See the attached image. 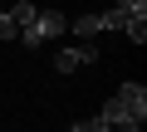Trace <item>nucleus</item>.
Returning <instances> with one entry per match:
<instances>
[{
	"label": "nucleus",
	"instance_id": "nucleus-4",
	"mask_svg": "<svg viewBox=\"0 0 147 132\" xmlns=\"http://www.w3.org/2000/svg\"><path fill=\"white\" fill-rule=\"evenodd\" d=\"M34 15H39V5H30V0H20V5H10V10H5V20L15 25V34H20V29H25Z\"/></svg>",
	"mask_w": 147,
	"mask_h": 132
},
{
	"label": "nucleus",
	"instance_id": "nucleus-7",
	"mask_svg": "<svg viewBox=\"0 0 147 132\" xmlns=\"http://www.w3.org/2000/svg\"><path fill=\"white\" fill-rule=\"evenodd\" d=\"M118 10H123V15H142V20H147V0H118Z\"/></svg>",
	"mask_w": 147,
	"mask_h": 132
},
{
	"label": "nucleus",
	"instance_id": "nucleus-8",
	"mask_svg": "<svg viewBox=\"0 0 147 132\" xmlns=\"http://www.w3.org/2000/svg\"><path fill=\"white\" fill-rule=\"evenodd\" d=\"M88 132H113V127H103L98 117H88Z\"/></svg>",
	"mask_w": 147,
	"mask_h": 132
},
{
	"label": "nucleus",
	"instance_id": "nucleus-2",
	"mask_svg": "<svg viewBox=\"0 0 147 132\" xmlns=\"http://www.w3.org/2000/svg\"><path fill=\"white\" fill-rule=\"evenodd\" d=\"M88 64H98V49L93 44H69V49L54 54V69L59 74H79V69H88Z\"/></svg>",
	"mask_w": 147,
	"mask_h": 132
},
{
	"label": "nucleus",
	"instance_id": "nucleus-5",
	"mask_svg": "<svg viewBox=\"0 0 147 132\" xmlns=\"http://www.w3.org/2000/svg\"><path fill=\"white\" fill-rule=\"evenodd\" d=\"M69 29L79 34V39H93V34H103V10H98V15H84V20H74Z\"/></svg>",
	"mask_w": 147,
	"mask_h": 132
},
{
	"label": "nucleus",
	"instance_id": "nucleus-9",
	"mask_svg": "<svg viewBox=\"0 0 147 132\" xmlns=\"http://www.w3.org/2000/svg\"><path fill=\"white\" fill-rule=\"evenodd\" d=\"M69 132H88V122H74V127H69Z\"/></svg>",
	"mask_w": 147,
	"mask_h": 132
},
{
	"label": "nucleus",
	"instance_id": "nucleus-1",
	"mask_svg": "<svg viewBox=\"0 0 147 132\" xmlns=\"http://www.w3.org/2000/svg\"><path fill=\"white\" fill-rule=\"evenodd\" d=\"M64 29H69V20H64L59 10H39V15H34V20H30V25H25L20 34H15V39H20L25 49H39V44H49V39H59Z\"/></svg>",
	"mask_w": 147,
	"mask_h": 132
},
{
	"label": "nucleus",
	"instance_id": "nucleus-10",
	"mask_svg": "<svg viewBox=\"0 0 147 132\" xmlns=\"http://www.w3.org/2000/svg\"><path fill=\"white\" fill-rule=\"evenodd\" d=\"M0 15H5V5H0Z\"/></svg>",
	"mask_w": 147,
	"mask_h": 132
},
{
	"label": "nucleus",
	"instance_id": "nucleus-3",
	"mask_svg": "<svg viewBox=\"0 0 147 132\" xmlns=\"http://www.w3.org/2000/svg\"><path fill=\"white\" fill-rule=\"evenodd\" d=\"M98 122H103V127H113V132H142V122H137V117H127V113H123L113 98L98 108Z\"/></svg>",
	"mask_w": 147,
	"mask_h": 132
},
{
	"label": "nucleus",
	"instance_id": "nucleus-6",
	"mask_svg": "<svg viewBox=\"0 0 147 132\" xmlns=\"http://www.w3.org/2000/svg\"><path fill=\"white\" fill-rule=\"evenodd\" d=\"M123 34H127L132 44H142V39H147V20H142V15H123Z\"/></svg>",
	"mask_w": 147,
	"mask_h": 132
}]
</instances>
